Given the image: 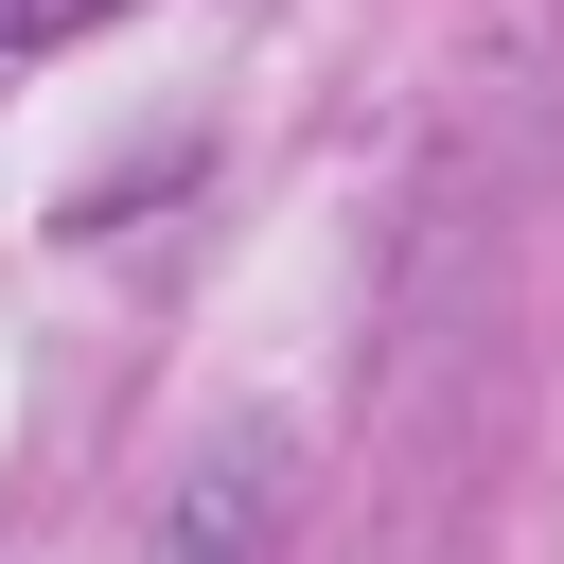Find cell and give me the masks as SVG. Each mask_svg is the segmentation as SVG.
<instances>
[{
	"mask_svg": "<svg viewBox=\"0 0 564 564\" xmlns=\"http://www.w3.org/2000/svg\"><path fill=\"white\" fill-rule=\"evenodd\" d=\"M70 18H106V0H0V53H35V35H70Z\"/></svg>",
	"mask_w": 564,
	"mask_h": 564,
	"instance_id": "1",
	"label": "cell"
}]
</instances>
